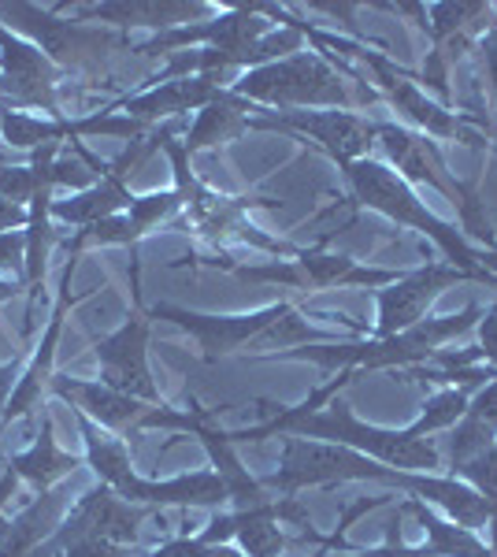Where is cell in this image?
<instances>
[{"mask_svg":"<svg viewBox=\"0 0 497 557\" xmlns=\"http://www.w3.org/2000/svg\"><path fill=\"white\" fill-rule=\"evenodd\" d=\"M271 435H301V438H320V443H334V446H349L357 454H368L375 461L390 465V469L401 472H442L446 469V457L435 446V438H420L412 428L405 431H386V428H372L360 424L349 412V406L334 401L331 409L320 412H301L283 409L271 412V420H264L260 428H246L238 435H227L231 443H260V438Z\"/></svg>","mask_w":497,"mask_h":557,"instance_id":"6da1fadb","label":"cell"},{"mask_svg":"<svg viewBox=\"0 0 497 557\" xmlns=\"http://www.w3.org/2000/svg\"><path fill=\"white\" fill-rule=\"evenodd\" d=\"M483 309L472 301L457 312V317H438V320H420L415 327L401 331L390 338H364V343H323V346H301V349H283V354H268L264 361H312L327 372H357V368H415L427 364L431 357L442 354V346L453 338L468 335L475 327Z\"/></svg>","mask_w":497,"mask_h":557,"instance_id":"7a4b0ae2","label":"cell"},{"mask_svg":"<svg viewBox=\"0 0 497 557\" xmlns=\"http://www.w3.org/2000/svg\"><path fill=\"white\" fill-rule=\"evenodd\" d=\"M78 428H83L86 438V461L89 469L101 475L104 487H112L120 498L134 502V506H146V509H220L223 502L231 498L227 483L220 480V472H194V475H178V480H164V483H152L141 480L131 465V450H126L123 438L104 435L101 428L94 424L89 417L78 412Z\"/></svg>","mask_w":497,"mask_h":557,"instance_id":"3957f363","label":"cell"},{"mask_svg":"<svg viewBox=\"0 0 497 557\" xmlns=\"http://www.w3.org/2000/svg\"><path fill=\"white\" fill-rule=\"evenodd\" d=\"M341 175H346V186L352 190V201L357 205H364V209L401 223V227H412V231H420V235H427L442 253H446L449 264L460 268V272H486L483 253H475L457 227H449L446 220H438V215L412 194V186L397 172H390L386 164L364 157V160H352V164L341 168Z\"/></svg>","mask_w":497,"mask_h":557,"instance_id":"277c9868","label":"cell"},{"mask_svg":"<svg viewBox=\"0 0 497 557\" xmlns=\"http://www.w3.org/2000/svg\"><path fill=\"white\" fill-rule=\"evenodd\" d=\"M352 480L390 483V487L420 498L427 475L390 469V465L349 450V446H334V443H320V438H301V435H283L278 469L264 475L260 483L278 494H297L305 487H331V483H352Z\"/></svg>","mask_w":497,"mask_h":557,"instance_id":"5b68a950","label":"cell"},{"mask_svg":"<svg viewBox=\"0 0 497 557\" xmlns=\"http://www.w3.org/2000/svg\"><path fill=\"white\" fill-rule=\"evenodd\" d=\"M234 97L249 104H268L278 112H309V108H352V97L341 71L320 52H294L275 64L252 67L227 86Z\"/></svg>","mask_w":497,"mask_h":557,"instance_id":"8992f818","label":"cell"},{"mask_svg":"<svg viewBox=\"0 0 497 557\" xmlns=\"http://www.w3.org/2000/svg\"><path fill=\"white\" fill-rule=\"evenodd\" d=\"M0 15H8V23L15 30L30 34L34 45L52 60L60 71H101L104 60L112 52H134L131 41L112 26H89L83 20H60L52 8L38 4H0Z\"/></svg>","mask_w":497,"mask_h":557,"instance_id":"52a82bcc","label":"cell"},{"mask_svg":"<svg viewBox=\"0 0 497 557\" xmlns=\"http://www.w3.org/2000/svg\"><path fill=\"white\" fill-rule=\"evenodd\" d=\"M149 517L146 506H134V502L120 498L112 487H97L83 494L75 506L67 509L63 524L52 532L30 557H57L67 550L71 543H83V539H101V543L115 546H134L141 532V520Z\"/></svg>","mask_w":497,"mask_h":557,"instance_id":"ba28073f","label":"cell"},{"mask_svg":"<svg viewBox=\"0 0 497 557\" xmlns=\"http://www.w3.org/2000/svg\"><path fill=\"white\" fill-rule=\"evenodd\" d=\"M457 283H486V286H497V275L490 272H460L453 264H423L415 272H405L397 283L383 286L375 290V305H378V323H375V335L372 338H390V335H401V331L415 327L427 309L435 305V298L442 290Z\"/></svg>","mask_w":497,"mask_h":557,"instance_id":"9c48e42d","label":"cell"},{"mask_svg":"<svg viewBox=\"0 0 497 557\" xmlns=\"http://www.w3.org/2000/svg\"><path fill=\"white\" fill-rule=\"evenodd\" d=\"M249 131H286V134H305L320 146L338 168L352 164V160H364L368 149L375 146V120L357 112H264L257 120H249Z\"/></svg>","mask_w":497,"mask_h":557,"instance_id":"30bf717a","label":"cell"},{"mask_svg":"<svg viewBox=\"0 0 497 557\" xmlns=\"http://www.w3.org/2000/svg\"><path fill=\"white\" fill-rule=\"evenodd\" d=\"M271 34V15L268 4H234L231 12L215 15V20L178 26V30H164L157 38L141 41L138 57H160V52H186L189 49H220V52H246L260 38Z\"/></svg>","mask_w":497,"mask_h":557,"instance_id":"8fae6325","label":"cell"},{"mask_svg":"<svg viewBox=\"0 0 497 557\" xmlns=\"http://www.w3.org/2000/svg\"><path fill=\"white\" fill-rule=\"evenodd\" d=\"M290 309H294V301H278V305H268V309H260V312H249V317H204V312L175 309V305H157V309L149 312V320L178 323V327L189 331V335L201 343L204 361L215 364L220 357H227L241 346L257 349L260 338H264Z\"/></svg>","mask_w":497,"mask_h":557,"instance_id":"7c38bea8","label":"cell"},{"mask_svg":"<svg viewBox=\"0 0 497 557\" xmlns=\"http://www.w3.org/2000/svg\"><path fill=\"white\" fill-rule=\"evenodd\" d=\"M60 67L34 41L15 38L8 26H0V101H12L15 112L23 108H45L52 120H60Z\"/></svg>","mask_w":497,"mask_h":557,"instance_id":"4fadbf2b","label":"cell"},{"mask_svg":"<svg viewBox=\"0 0 497 557\" xmlns=\"http://www.w3.org/2000/svg\"><path fill=\"white\" fill-rule=\"evenodd\" d=\"M375 141L383 146V152L390 157V164L401 172L405 183H423L431 190H438L442 197H449V205L460 209L475 190H479V178L475 183H460V178L449 175L446 157L427 134H415L409 127H397L390 120H378L375 123Z\"/></svg>","mask_w":497,"mask_h":557,"instance_id":"5bb4252c","label":"cell"},{"mask_svg":"<svg viewBox=\"0 0 497 557\" xmlns=\"http://www.w3.org/2000/svg\"><path fill=\"white\" fill-rule=\"evenodd\" d=\"M97 361H101L104 386L131 394L146 406H160V391L149 372V317L141 309L97 343Z\"/></svg>","mask_w":497,"mask_h":557,"instance_id":"9a60e30c","label":"cell"},{"mask_svg":"<svg viewBox=\"0 0 497 557\" xmlns=\"http://www.w3.org/2000/svg\"><path fill=\"white\" fill-rule=\"evenodd\" d=\"M223 78L212 75H189V78H171V83H160L146 89L138 97H123L120 104H108L104 112L112 108H123V115L146 123V127H157L160 120H183L189 112H201L212 101L223 97Z\"/></svg>","mask_w":497,"mask_h":557,"instance_id":"2e32d148","label":"cell"},{"mask_svg":"<svg viewBox=\"0 0 497 557\" xmlns=\"http://www.w3.org/2000/svg\"><path fill=\"white\" fill-rule=\"evenodd\" d=\"M52 12H71L83 23H108L115 30L126 26H157V34L178 30V26H194L201 15H208V4H189V0H115V4H52Z\"/></svg>","mask_w":497,"mask_h":557,"instance_id":"e0dca14e","label":"cell"},{"mask_svg":"<svg viewBox=\"0 0 497 557\" xmlns=\"http://www.w3.org/2000/svg\"><path fill=\"white\" fill-rule=\"evenodd\" d=\"M75 260H78V253H67V264H63V275H60V290H57V305H52L49 327H45L41 346L34 349L30 368H26L23 380L15 383L12 401H8L4 417H0V428L12 424V420H20L23 412H30V409H34V401L41 398V391L52 383V364H57V346H60V335H63V320H67V309H71V275H75Z\"/></svg>","mask_w":497,"mask_h":557,"instance_id":"ac0fdd59","label":"cell"},{"mask_svg":"<svg viewBox=\"0 0 497 557\" xmlns=\"http://www.w3.org/2000/svg\"><path fill=\"white\" fill-rule=\"evenodd\" d=\"M52 394L67 398L75 412L94 420L97 428H108V431H138L141 417H146V401L131 398V394H120L104 383H89V380H71V375H60L52 380Z\"/></svg>","mask_w":497,"mask_h":557,"instance_id":"d6986e66","label":"cell"},{"mask_svg":"<svg viewBox=\"0 0 497 557\" xmlns=\"http://www.w3.org/2000/svg\"><path fill=\"white\" fill-rule=\"evenodd\" d=\"M294 264L305 278V294L334 290V286H372V290H383V286H390L405 275V272H386V268H364L349 257L323 253V249H301Z\"/></svg>","mask_w":497,"mask_h":557,"instance_id":"ffe728a7","label":"cell"},{"mask_svg":"<svg viewBox=\"0 0 497 557\" xmlns=\"http://www.w3.org/2000/svg\"><path fill=\"white\" fill-rule=\"evenodd\" d=\"M494 443H497V375L468 401V412L449 428V438H446L449 469L446 472H453L460 465L472 461V457L486 454Z\"/></svg>","mask_w":497,"mask_h":557,"instance_id":"44dd1931","label":"cell"},{"mask_svg":"<svg viewBox=\"0 0 497 557\" xmlns=\"http://www.w3.org/2000/svg\"><path fill=\"white\" fill-rule=\"evenodd\" d=\"M249 112H257L249 101L234 97L231 89H223L220 101H212L208 108H201L194 120V127L186 131L183 138V149L186 157H197L201 149H212V146H227V141L241 138L249 131Z\"/></svg>","mask_w":497,"mask_h":557,"instance_id":"7402d4cb","label":"cell"},{"mask_svg":"<svg viewBox=\"0 0 497 557\" xmlns=\"http://www.w3.org/2000/svg\"><path fill=\"white\" fill-rule=\"evenodd\" d=\"M134 194L126 190L123 178L104 175L97 186H89L83 194H71L67 201H52V223H67V227H94V223L108 220V215H120L131 209Z\"/></svg>","mask_w":497,"mask_h":557,"instance_id":"603a6c76","label":"cell"},{"mask_svg":"<svg viewBox=\"0 0 497 557\" xmlns=\"http://www.w3.org/2000/svg\"><path fill=\"white\" fill-rule=\"evenodd\" d=\"M78 465H83V461H78L75 454L60 450L57 435H52V420H49V417H41V435L34 438L30 450L15 454L8 469H12L23 483H30V487L41 494V491H52V487H57L63 475H71V472L78 469Z\"/></svg>","mask_w":497,"mask_h":557,"instance_id":"cb8c5ba5","label":"cell"},{"mask_svg":"<svg viewBox=\"0 0 497 557\" xmlns=\"http://www.w3.org/2000/svg\"><path fill=\"white\" fill-rule=\"evenodd\" d=\"M401 517H412L415 524L427 532V546H431V554H435V557H497L475 532L453 524L449 517H438L435 509H431L427 502H420V498H405Z\"/></svg>","mask_w":497,"mask_h":557,"instance_id":"d4e9b609","label":"cell"},{"mask_svg":"<svg viewBox=\"0 0 497 557\" xmlns=\"http://www.w3.org/2000/svg\"><path fill=\"white\" fill-rule=\"evenodd\" d=\"M283 520H278V498L264 502V506L252 509H234V539H238V550L246 557H283L290 546L286 539Z\"/></svg>","mask_w":497,"mask_h":557,"instance_id":"484cf974","label":"cell"},{"mask_svg":"<svg viewBox=\"0 0 497 557\" xmlns=\"http://www.w3.org/2000/svg\"><path fill=\"white\" fill-rule=\"evenodd\" d=\"M186 209V194L178 190H160V194H146V197H134L131 209H126V220L134 223V231H138V238H146L157 223H167L175 220L178 212Z\"/></svg>","mask_w":497,"mask_h":557,"instance_id":"4316f807","label":"cell"},{"mask_svg":"<svg viewBox=\"0 0 497 557\" xmlns=\"http://www.w3.org/2000/svg\"><path fill=\"white\" fill-rule=\"evenodd\" d=\"M449 475H453V480H460V483H468V487L479 491L486 498V506H490V535H494L490 550L497 554V443L486 454H479L468 465L453 469Z\"/></svg>","mask_w":497,"mask_h":557,"instance_id":"83f0119b","label":"cell"},{"mask_svg":"<svg viewBox=\"0 0 497 557\" xmlns=\"http://www.w3.org/2000/svg\"><path fill=\"white\" fill-rule=\"evenodd\" d=\"M475 327H479V349H468V354H438L435 357L438 368H472L483 357L486 368L497 372V301L479 317Z\"/></svg>","mask_w":497,"mask_h":557,"instance_id":"f1b7e54d","label":"cell"},{"mask_svg":"<svg viewBox=\"0 0 497 557\" xmlns=\"http://www.w3.org/2000/svg\"><path fill=\"white\" fill-rule=\"evenodd\" d=\"M0 272L26 275V235L23 231H4V235H0Z\"/></svg>","mask_w":497,"mask_h":557,"instance_id":"f546056e","label":"cell"},{"mask_svg":"<svg viewBox=\"0 0 497 557\" xmlns=\"http://www.w3.org/2000/svg\"><path fill=\"white\" fill-rule=\"evenodd\" d=\"M57 557H131V546L101 543V539H83V543H71L67 550H60Z\"/></svg>","mask_w":497,"mask_h":557,"instance_id":"4dcf8cb0","label":"cell"},{"mask_svg":"<svg viewBox=\"0 0 497 557\" xmlns=\"http://www.w3.org/2000/svg\"><path fill=\"white\" fill-rule=\"evenodd\" d=\"M475 52H479V64L486 71V83H490L494 97H497V23H490V30L475 41Z\"/></svg>","mask_w":497,"mask_h":557,"instance_id":"1f68e13d","label":"cell"},{"mask_svg":"<svg viewBox=\"0 0 497 557\" xmlns=\"http://www.w3.org/2000/svg\"><path fill=\"white\" fill-rule=\"evenodd\" d=\"M201 546H204L201 535H183V539H171L160 550H152V557H197Z\"/></svg>","mask_w":497,"mask_h":557,"instance_id":"d6a6232c","label":"cell"},{"mask_svg":"<svg viewBox=\"0 0 497 557\" xmlns=\"http://www.w3.org/2000/svg\"><path fill=\"white\" fill-rule=\"evenodd\" d=\"M30 223V209H23V205H15V201H4L0 197V235L4 231H20Z\"/></svg>","mask_w":497,"mask_h":557,"instance_id":"836d02e7","label":"cell"},{"mask_svg":"<svg viewBox=\"0 0 497 557\" xmlns=\"http://www.w3.org/2000/svg\"><path fill=\"white\" fill-rule=\"evenodd\" d=\"M15 372H20V364H0V417H4V409H8V401H12V391H15Z\"/></svg>","mask_w":497,"mask_h":557,"instance_id":"e575fe53","label":"cell"},{"mask_svg":"<svg viewBox=\"0 0 497 557\" xmlns=\"http://www.w3.org/2000/svg\"><path fill=\"white\" fill-rule=\"evenodd\" d=\"M26 283H0V301H12Z\"/></svg>","mask_w":497,"mask_h":557,"instance_id":"d590c367","label":"cell"},{"mask_svg":"<svg viewBox=\"0 0 497 557\" xmlns=\"http://www.w3.org/2000/svg\"><path fill=\"white\" fill-rule=\"evenodd\" d=\"M8 532H12V520H8L4 513H0V546H4V539H8Z\"/></svg>","mask_w":497,"mask_h":557,"instance_id":"8d00e7d4","label":"cell"},{"mask_svg":"<svg viewBox=\"0 0 497 557\" xmlns=\"http://www.w3.org/2000/svg\"><path fill=\"white\" fill-rule=\"evenodd\" d=\"M490 146H494V149H497V127H494V131H490Z\"/></svg>","mask_w":497,"mask_h":557,"instance_id":"74e56055","label":"cell"},{"mask_svg":"<svg viewBox=\"0 0 497 557\" xmlns=\"http://www.w3.org/2000/svg\"><path fill=\"white\" fill-rule=\"evenodd\" d=\"M0 168H4V152H0Z\"/></svg>","mask_w":497,"mask_h":557,"instance_id":"f35d334b","label":"cell"},{"mask_svg":"<svg viewBox=\"0 0 497 557\" xmlns=\"http://www.w3.org/2000/svg\"><path fill=\"white\" fill-rule=\"evenodd\" d=\"M0 115H4V108H0Z\"/></svg>","mask_w":497,"mask_h":557,"instance_id":"ab89813d","label":"cell"}]
</instances>
